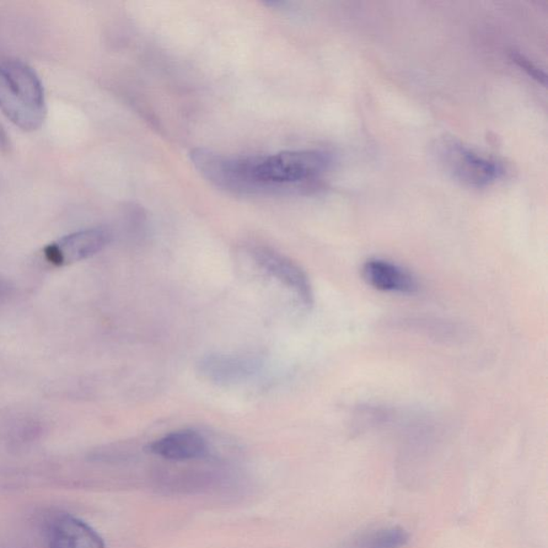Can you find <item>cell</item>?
Masks as SVG:
<instances>
[{
    "label": "cell",
    "mask_w": 548,
    "mask_h": 548,
    "mask_svg": "<svg viewBox=\"0 0 548 548\" xmlns=\"http://www.w3.org/2000/svg\"><path fill=\"white\" fill-rule=\"evenodd\" d=\"M0 111L27 132L37 130L46 120L45 87L35 70L19 59L0 62Z\"/></svg>",
    "instance_id": "obj_1"
},
{
    "label": "cell",
    "mask_w": 548,
    "mask_h": 548,
    "mask_svg": "<svg viewBox=\"0 0 548 548\" xmlns=\"http://www.w3.org/2000/svg\"><path fill=\"white\" fill-rule=\"evenodd\" d=\"M438 162L455 180L467 187H486L495 184L504 174L503 166L485 157L453 138H444L435 146Z\"/></svg>",
    "instance_id": "obj_2"
},
{
    "label": "cell",
    "mask_w": 548,
    "mask_h": 548,
    "mask_svg": "<svg viewBox=\"0 0 548 548\" xmlns=\"http://www.w3.org/2000/svg\"><path fill=\"white\" fill-rule=\"evenodd\" d=\"M251 254L257 265L285 286L292 289L304 306L314 303L313 287L308 274L297 262L267 246H255Z\"/></svg>",
    "instance_id": "obj_3"
},
{
    "label": "cell",
    "mask_w": 548,
    "mask_h": 548,
    "mask_svg": "<svg viewBox=\"0 0 548 548\" xmlns=\"http://www.w3.org/2000/svg\"><path fill=\"white\" fill-rule=\"evenodd\" d=\"M110 233L104 228L80 230L48 245L46 260L56 266H66L99 253L110 243Z\"/></svg>",
    "instance_id": "obj_4"
},
{
    "label": "cell",
    "mask_w": 548,
    "mask_h": 548,
    "mask_svg": "<svg viewBox=\"0 0 548 548\" xmlns=\"http://www.w3.org/2000/svg\"><path fill=\"white\" fill-rule=\"evenodd\" d=\"M261 367L260 360L238 354L212 353L203 357L197 363L198 373L211 383L235 385L243 383Z\"/></svg>",
    "instance_id": "obj_5"
},
{
    "label": "cell",
    "mask_w": 548,
    "mask_h": 548,
    "mask_svg": "<svg viewBox=\"0 0 548 548\" xmlns=\"http://www.w3.org/2000/svg\"><path fill=\"white\" fill-rule=\"evenodd\" d=\"M48 544L50 548H105L104 539L93 527L70 514L52 520Z\"/></svg>",
    "instance_id": "obj_6"
},
{
    "label": "cell",
    "mask_w": 548,
    "mask_h": 548,
    "mask_svg": "<svg viewBox=\"0 0 548 548\" xmlns=\"http://www.w3.org/2000/svg\"><path fill=\"white\" fill-rule=\"evenodd\" d=\"M362 277L370 287L385 293L415 294L417 278L399 265L389 261L372 259L364 262Z\"/></svg>",
    "instance_id": "obj_7"
},
{
    "label": "cell",
    "mask_w": 548,
    "mask_h": 548,
    "mask_svg": "<svg viewBox=\"0 0 548 548\" xmlns=\"http://www.w3.org/2000/svg\"><path fill=\"white\" fill-rule=\"evenodd\" d=\"M207 449L205 438L193 429L170 433L147 445L149 453L174 461L201 459L207 453Z\"/></svg>",
    "instance_id": "obj_8"
},
{
    "label": "cell",
    "mask_w": 548,
    "mask_h": 548,
    "mask_svg": "<svg viewBox=\"0 0 548 548\" xmlns=\"http://www.w3.org/2000/svg\"><path fill=\"white\" fill-rule=\"evenodd\" d=\"M410 535L401 527L370 530L359 536L348 548H402L408 544Z\"/></svg>",
    "instance_id": "obj_9"
},
{
    "label": "cell",
    "mask_w": 548,
    "mask_h": 548,
    "mask_svg": "<svg viewBox=\"0 0 548 548\" xmlns=\"http://www.w3.org/2000/svg\"><path fill=\"white\" fill-rule=\"evenodd\" d=\"M10 147V141L7 133L4 130L2 125H0V152H7Z\"/></svg>",
    "instance_id": "obj_10"
}]
</instances>
